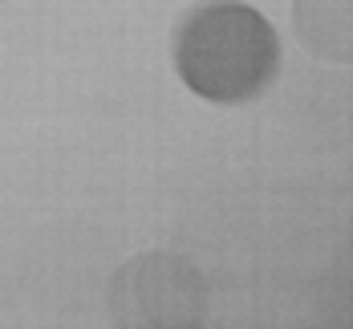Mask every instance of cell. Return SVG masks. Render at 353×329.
Instances as JSON below:
<instances>
[{
    "mask_svg": "<svg viewBox=\"0 0 353 329\" xmlns=\"http://www.w3.org/2000/svg\"><path fill=\"white\" fill-rule=\"evenodd\" d=\"M175 73L215 106L260 98L281 73V37L264 12L240 0H208L175 29Z\"/></svg>",
    "mask_w": 353,
    "mask_h": 329,
    "instance_id": "obj_1",
    "label": "cell"
},
{
    "mask_svg": "<svg viewBox=\"0 0 353 329\" xmlns=\"http://www.w3.org/2000/svg\"><path fill=\"white\" fill-rule=\"evenodd\" d=\"M106 301L114 329H203L212 289L187 256L142 252L110 277Z\"/></svg>",
    "mask_w": 353,
    "mask_h": 329,
    "instance_id": "obj_2",
    "label": "cell"
},
{
    "mask_svg": "<svg viewBox=\"0 0 353 329\" xmlns=\"http://www.w3.org/2000/svg\"><path fill=\"white\" fill-rule=\"evenodd\" d=\"M292 25L321 61L353 66V0H292Z\"/></svg>",
    "mask_w": 353,
    "mask_h": 329,
    "instance_id": "obj_3",
    "label": "cell"
}]
</instances>
